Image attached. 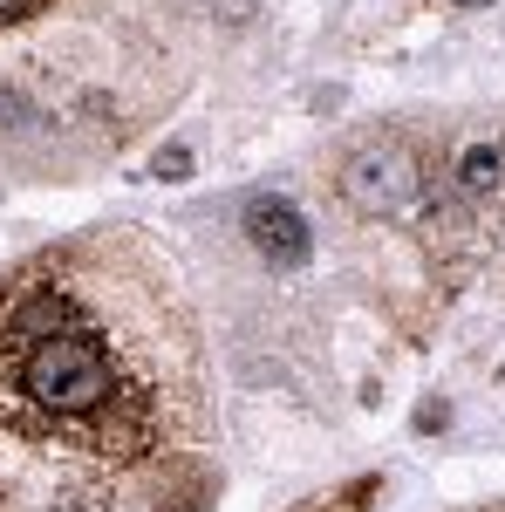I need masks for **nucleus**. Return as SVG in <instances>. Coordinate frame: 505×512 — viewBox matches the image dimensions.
I'll use <instances>...</instances> for the list:
<instances>
[{
    "label": "nucleus",
    "instance_id": "obj_1",
    "mask_svg": "<svg viewBox=\"0 0 505 512\" xmlns=\"http://www.w3.org/2000/svg\"><path fill=\"white\" fill-rule=\"evenodd\" d=\"M205 342L178 274L110 226L0 274V472L55 478V506H205Z\"/></svg>",
    "mask_w": 505,
    "mask_h": 512
},
{
    "label": "nucleus",
    "instance_id": "obj_2",
    "mask_svg": "<svg viewBox=\"0 0 505 512\" xmlns=\"http://www.w3.org/2000/svg\"><path fill=\"white\" fill-rule=\"evenodd\" d=\"M342 198L355 212H410L424 198V158L410 144H362L349 164H342Z\"/></svg>",
    "mask_w": 505,
    "mask_h": 512
},
{
    "label": "nucleus",
    "instance_id": "obj_3",
    "mask_svg": "<svg viewBox=\"0 0 505 512\" xmlns=\"http://www.w3.org/2000/svg\"><path fill=\"white\" fill-rule=\"evenodd\" d=\"M239 226H246V239H253V253H267V260H280V267H301V260L314 253L308 219H301L287 198H253Z\"/></svg>",
    "mask_w": 505,
    "mask_h": 512
},
{
    "label": "nucleus",
    "instance_id": "obj_4",
    "mask_svg": "<svg viewBox=\"0 0 505 512\" xmlns=\"http://www.w3.org/2000/svg\"><path fill=\"white\" fill-rule=\"evenodd\" d=\"M499 178H505L499 144H471L465 158H458V198H465V205H478V198H492V192H499Z\"/></svg>",
    "mask_w": 505,
    "mask_h": 512
},
{
    "label": "nucleus",
    "instance_id": "obj_5",
    "mask_svg": "<svg viewBox=\"0 0 505 512\" xmlns=\"http://www.w3.org/2000/svg\"><path fill=\"white\" fill-rule=\"evenodd\" d=\"M376 499H383V472L355 478V485H342V492H321V499H308V506H294V512H369Z\"/></svg>",
    "mask_w": 505,
    "mask_h": 512
},
{
    "label": "nucleus",
    "instance_id": "obj_6",
    "mask_svg": "<svg viewBox=\"0 0 505 512\" xmlns=\"http://www.w3.org/2000/svg\"><path fill=\"white\" fill-rule=\"evenodd\" d=\"M151 171H157V178H192V151H157Z\"/></svg>",
    "mask_w": 505,
    "mask_h": 512
},
{
    "label": "nucleus",
    "instance_id": "obj_7",
    "mask_svg": "<svg viewBox=\"0 0 505 512\" xmlns=\"http://www.w3.org/2000/svg\"><path fill=\"white\" fill-rule=\"evenodd\" d=\"M48 0H0V28H21V21H35Z\"/></svg>",
    "mask_w": 505,
    "mask_h": 512
},
{
    "label": "nucleus",
    "instance_id": "obj_8",
    "mask_svg": "<svg viewBox=\"0 0 505 512\" xmlns=\"http://www.w3.org/2000/svg\"><path fill=\"white\" fill-rule=\"evenodd\" d=\"M226 21H253V0H226Z\"/></svg>",
    "mask_w": 505,
    "mask_h": 512
}]
</instances>
